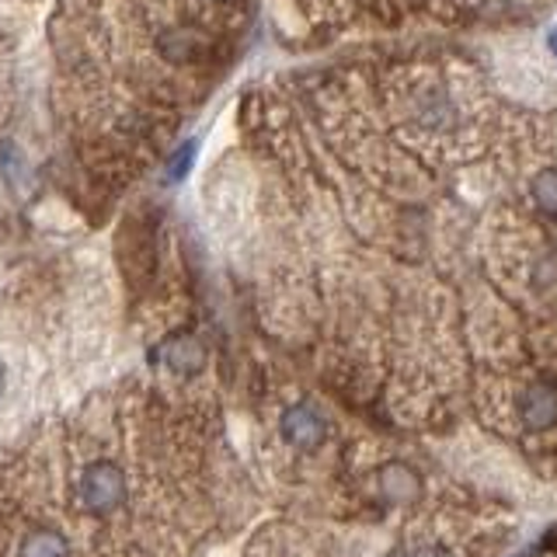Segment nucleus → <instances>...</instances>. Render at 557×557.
<instances>
[{"mask_svg":"<svg viewBox=\"0 0 557 557\" xmlns=\"http://www.w3.org/2000/svg\"><path fill=\"white\" fill-rule=\"evenodd\" d=\"M81 502L98 516L115 512L126 502V478H122V470L109 460L87 467L81 474Z\"/></svg>","mask_w":557,"mask_h":557,"instance_id":"f257e3e1","label":"nucleus"},{"mask_svg":"<svg viewBox=\"0 0 557 557\" xmlns=\"http://www.w3.org/2000/svg\"><path fill=\"white\" fill-rule=\"evenodd\" d=\"M327 435V425L318 408L310 405H293L283 414V440L296 449H318Z\"/></svg>","mask_w":557,"mask_h":557,"instance_id":"f03ea898","label":"nucleus"},{"mask_svg":"<svg viewBox=\"0 0 557 557\" xmlns=\"http://www.w3.org/2000/svg\"><path fill=\"white\" fill-rule=\"evenodd\" d=\"M161 362L178 376H196L206 366V345L188 331H178L161 345Z\"/></svg>","mask_w":557,"mask_h":557,"instance_id":"7ed1b4c3","label":"nucleus"},{"mask_svg":"<svg viewBox=\"0 0 557 557\" xmlns=\"http://www.w3.org/2000/svg\"><path fill=\"white\" fill-rule=\"evenodd\" d=\"M519 414L527 429L540 432V429H550L557 422V391L550 383H533V387L519 397Z\"/></svg>","mask_w":557,"mask_h":557,"instance_id":"20e7f679","label":"nucleus"},{"mask_svg":"<svg viewBox=\"0 0 557 557\" xmlns=\"http://www.w3.org/2000/svg\"><path fill=\"white\" fill-rule=\"evenodd\" d=\"M380 492H383V498H391L397 505H408L418 498L422 484H418V474L408 463H387L380 470Z\"/></svg>","mask_w":557,"mask_h":557,"instance_id":"39448f33","label":"nucleus"},{"mask_svg":"<svg viewBox=\"0 0 557 557\" xmlns=\"http://www.w3.org/2000/svg\"><path fill=\"white\" fill-rule=\"evenodd\" d=\"M17 557H74L70 554L66 536L57 530H32L22 547H17Z\"/></svg>","mask_w":557,"mask_h":557,"instance_id":"423d86ee","label":"nucleus"},{"mask_svg":"<svg viewBox=\"0 0 557 557\" xmlns=\"http://www.w3.org/2000/svg\"><path fill=\"white\" fill-rule=\"evenodd\" d=\"M530 196L533 206L544 213L547 220H557V168H544L533 174V185H530Z\"/></svg>","mask_w":557,"mask_h":557,"instance_id":"0eeeda50","label":"nucleus"},{"mask_svg":"<svg viewBox=\"0 0 557 557\" xmlns=\"http://www.w3.org/2000/svg\"><path fill=\"white\" fill-rule=\"evenodd\" d=\"M196 153H199V144H196V139H188V144H182L178 150H174V157L168 161V171H164L168 185H182V182L188 178L191 164H196Z\"/></svg>","mask_w":557,"mask_h":557,"instance_id":"6e6552de","label":"nucleus"},{"mask_svg":"<svg viewBox=\"0 0 557 557\" xmlns=\"http://www.w3.org/2000/svg\"><path fill=\"white\" fill-rule=\"evenodd\" d=\"M0 168H4L11 188H25L28 185V164L22 150H17L14 144H0Z\"/></svg>","mask_w":557,"mask_h":557,"instance_id":"1a4fd4ad","label":"nucleus"},{"mask_svg":"<svg viewBox=\"0 0 557 557\" xmlns=\"http://www.w3.org/2000/svg\"><path fill=\"white\" fill-rule=\"evenodd\" d=\"M411 557H453V554L446 547H418Z\"/></svg>","mask_w":557,"mask_h":557,"instance_id":"9d476101","label":"nucleus"},{"mask_svg":"<svg viewBox=\"0 0 557 557\" xmlns=\"http://www.w3.org/2000/svg\"><path fill=\"white\" fill-rule=\"evenodd\" d=\"M547 49H550V57L557 60V28H550V35H547Z\"/></svg>","mask_w":557,"mask_h":557,"instance_id":"9b49d317","label":"nucleus"},{"mask_svg":"<svg viewBox=\"0 0 557 557\" xmlns=\"http://www.w3.org/2000/svg\"><path fill=\"white\" fill-rule=\"evenodd\" d=\"M4 383H8V373H4V362H0V397H4Z\"/></svg>","mask_w":557,"mask_h":557,"instance_id":"f8f14e48","label":"nucleus"},{"mask_svg":"<svg viewBox=\"0 0 557 557\" xmlns=\"http://www.w3.org/2000/svg\"><path fill=\"white\" fill-rule=\"evenodd\" d=\"M391 557H397V554H391Z\"/></svg>","mask_w":557,"mask_h":557,"instance_id":"ddd939ff","label":"nucleus"}]
</instances>
